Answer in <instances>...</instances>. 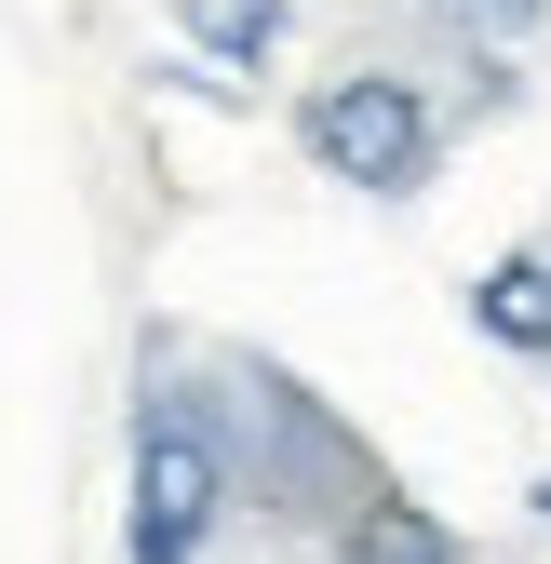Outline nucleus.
<instances>
[{"label": "nucleus", "mask_w": 551, "mask_h": 564, "mask_svg": "<svg viewBox=\"0 0 551 564\" xmlns=\"http://www.w3.org/2000/svg\"><path fill=\"white\" fill-rule=\"evenodd\" d=\"M229 524V431L216 403L149 377L134 390V484H121V551L134 564H202Z\"/></svg>", "instance_id": "1"}, {"label": "nucleus", "mask_w": 551, "mask_h": 564, "mask_svg": "<svg viewBox=\"0 0 551 564\" xmlns=\"http://www.w3.org/2000/svg\"><path fill=\"white\" fill-rule=\"evenodd\" d=\"M296 149L336 188H364V202H418L431 162H444V108L403 82V67H336V82L296 95Z\"/></svg>", "instance_id": "2"}, {"label": "nucleus", "mask_w": 551, "mask_h": 564, "mask_svg": "<svg viewBox=\"0 0 551 564\" xmlns=\"http://www.w3.org/2000/svg\"><path fill=\"white\" fill-rule=\"evenodd\" d=\"M471 336L511 349V364H551V256H538V242L498 256L485 282H471Z\"/></svg>", "instance_id": "3"}, {"label": "nucleus", "mask_w": 551, "mask_h": 564, "mask_svg": "<svg viewBox=\"0 0 551 564\" xmlns=\"http://www.w3.org/2000/svg\"><path fill=\"white\" fill-rule=\"evenodd\" d=\"M336 564H457V538L418 511V498H390V484H364L350 511H336Z\"/></svg>", "instance_id": "4"}, {"label": "nucleus", "mask_w": 551, "mask_h": 564, "mask_svg": "<svg viewBox=\"0 0 551 564\" xmlns=\"http://www.w3.org/2000/svg\"><path fill=\"white\" fill-rule=\"evenodd\" d=\"M175 28H188L202 67H269L283 28H296V0H175Z\"/></svg>", "instance_id": "5"}]
</instances>
